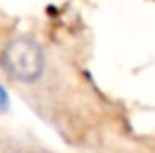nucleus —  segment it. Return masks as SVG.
<instances>
[{
  "label": "nucleus",
  "mask_w": 155,
  "mask_h": 153,
  "mask_svg": "<svg viewBox=\"0 0 155 153\" xmlns=\"http://www.w3.org/2000/svg\"><path fill=\"white\" fill-rule=\"evenodd\" d=\"M2 65L12 79L20 83H34L41 76L45 67L43 49L30 37H16L4 47Z\"/></svg>",
  "instance_id": "obj_1"
},
{
  "label": "nucleus",
  "mask_w": 155,
  "mask_h": 153,
  "mask_svg": "<svg viewBox=\"0 0 155 153\" xmlns=\"http://www.w3.org/2000/svg\"><path fill=\"white\" fill-rule=\"evenodd\" d=\"M8 102H10V98H8V92L4 90L2 86H0V110H6V108H8Z\"/></svg>",
  "instance_id": "obj_2"
}]
</instances>
